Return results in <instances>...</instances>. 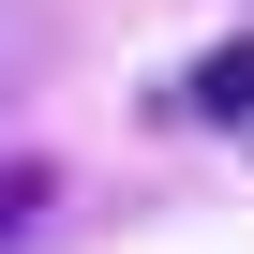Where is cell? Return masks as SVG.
<instances>
[{"mask_svg":"<svg viewBox=\"0 0 254 254\" xmlns=\"http://www.w3.org/2000/svg\"><path fill=\"white\" fill-rule=\"evenodd\" d=\"M180 105H194V120H254V45H209V60L180 75Z\"/></svg>","mask_w":254,"mask_h":254,"instance_id":"6da1fadb","label":"cell"},{"mask_svg":"<svg viewBox=\"0 0 254 254\" xmlns=\"http://www.w3.org/2000/svg\"><path fill=\"white\" fill-rule=\"evenodd\" d=\"M15 60H30V15L0 0V105H15Z\"/></svg>","mask_w":254,"mask_h":254,"instance_id":"7a4b0ae2","label":"cell"},{"mask_svg":"<svg viewBox=\"0 0 254 254\" xmlns=\"http://www.w3.org/2000/svg\"><path fill=\"white\" fill-rule=\"evenodd\" d=\"M30 194H45L30 165H0V239H15V224H30Z\"/></svg>","mask_w":254,"mask_h":254,"instance_id":"3957f363","label":"cell"}]
</instances>
